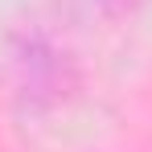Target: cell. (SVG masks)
<instances>
[]
</instances>
